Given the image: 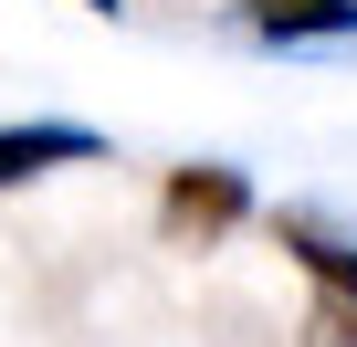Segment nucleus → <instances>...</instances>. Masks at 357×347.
<instances>
[{"mask_svg":"<svg viewBox=\"0 0 357 347\" xmlns=\"http://www.w3.org/2000/svg\"><path fill=\"white\" fill-rule=\"evenodd\" d=\"M168 232H231V221H252V179L242 168H221V158H190V168H168Z\"/></svg>","mask_w":357,"mask_h":347,"instance_id":"1","label":"nucleus"},{"mask_svg":"<svg viewBox=\"0 0 357 347\" xmlns=\"http://www.w3.org/2000/svg\"><path fill=\"white\" fill-rule=\"evenodd\" d=\"M95 158H105V137H95V126H74V116H43V126H0V190L43 179V168H95Z\"/></svg>","mask_w":357,"mask_h":347,"instance_id":"2","label":"nucleus"},{"mask_svg":"<svg viewBox=\"0 0 357 347\" xmlns=\"http://www.w3.org/2000/svg\"><path fill=\"white\" fill-rule=\"evenodd\" d=\"M273 242H284L326 295H357V242H347L336 221H315V211H273Z\"/></svg>","mask_w":357,"mask_h":347,"instance_id":"3","label":"nucleus"},{"mask_svg":"<svg viewBox=\"0 0 357 347\" xmlns=\"http://www.w3.org/2000/svg\"><path fill=\"white\" fill-rule=\"evenodd\" d=\"M252 32L263 43H347L357 32V0H252Z\"/></svg>","mask_w":357,"mask_h":347,"instance_id":"4","label":"nucleus"},{"mask_svg":"<svg viewBox=\"0 0 357 347\" xmlns=\"http://www.w3.org/2000/svg\"><path fill=\"white\" fill-rule=\"evenodd\" d=\"M315 347H357V295H326L315 305Z\"/></svg>","mask_w":357,"mask_h":347,"instance_id":"5","label":"nucleus"},{"mask_svg":"<svg viewBox=\"0 0 357 347\" xmlns=\"http://www.w3.org/2000/svg\"><path fill=\"white\" fill-rule=\"evenodd\" d=\"M84 11H126V0H84Z\"/></svg>","mask_w":357,"mask_h":347,"instance_id":"6","label":"nucleus"}]
</instances>
